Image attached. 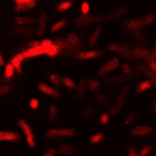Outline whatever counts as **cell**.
Returning <instances> with one entry per match:
<instances>
[{
    "label": "cell",
    "instance_id": "24",
    "mask_svg": "<svg viewBox=\"0 0 156 156\" xmlns=\"http://www.w3.org/2000/svg\"><path fill=\"white\" fill-rule=\"evenodd\" d=\"M153 83H155V82H151V80H144V82H141V83L136 86V89H135V93H136V94H142V93H145L146 90L152 89Z\"/></svg>",
    "mask_w": 156,
    "mask_h": 156
},
{
    "label": "cell",
    "instance_id": "2",
    "mask_svg": "<svg viewBox=\"0 0 156 156\" xmlns=\"http://www.w3.org/2000/svg\"><path fill=\"white\" fill-rule=\"evenodd\" d=\"M77 135V128H51V129L45 131V139H52V141H58V139H65V138H73Z\"/></svg>",
    "mask_w": 156,
    "mask_h": 156
},
{
    "label": "cell",
    "instance_id": "38",
    "mask_svg": "<svg viewBox=\"0 0 156 156\" xmlns=\"http://www.w3.org/2000/svg\"><path fill=\"white\" fill-rule=\"evenodd\" d=\"M80 10H82V13H83V16H87V14H90V3L89 2H82L80 3Z\"/></svg>",
    "mask_w": 156,
    "mask_h": 156
},
{
    "label": "cell",
    "instance_id": "9",
    "mask_svg": "<svg viewBox=\"0 0 156 156\" xmlns=\"http://www.w3.org/2000/svg\"><path fill=\"white\" fill-rule=\"evenodd\" d=\"M105 54V49H89V51H80L77 52L76 58L80 61H90V59L101 58Z\"/></svg>",
    "mask_w": 156,
    "mask_h": 156
},
{
    "label": "cell",
    "instance_id": "11",
    "mask_svg": "<svg viewBox=\"0 0 156 156\" xmlns=\"http://www.w3.org/2000/svg\"><path fill=\"white\" fill-rule=\"evenodd\" d=\"M38 90H40L42 94H45V96H48V97L54 98V100H58V98H61V91H59L56 87L49 86L48 83L40 82V83H38Z\"/></svg>",
    "mask_w": 156,
    "mask_h": 156
},
{
    "label": "cell",
    "instance_id": "10",
    "mask_svg": "<svg viewBox=\"0 0 156 156\" xmlns=\"http://www.w3.org/2000/svg\"><path fill=\"white\" fill-rule=\"evenodd\" d=\"M48 13L45 10H42L40 13V17H38V20H35V23H37V31H35V34L38 37H44L45 35V33H47V28H48Z\"/></svg>",
    "mask_w": 156,
    "mask_h": 156
},
{
    "label": "cell",
    "instance_id": "5",
    "mask_svg": "<svg viewBox=\"0 0 156 156\" xmlns=\"http://www.w3.org/2000/svg\"><path fill=\"white\" fill-rule=\"evenodd\" d=\"M128 91H129V86H128V84L121 87V90H120V93H118V97H117L115 103L108 108L110 115H117V114H120L121 108H122L124 105H125V103H127Z\"/></svg>",
    "mask_w": 156,
    "mask_h": 156
},
{
    "label": "cell",
    "instance_id": "33",
    "mask_svg": "<svg viewBox=\"0 0 156 156\" xmlns=\"http://www.w3.org/2000/svg\"><path fill=\"white\" fill-rule=\"evenodd\" d=\"M13 75H14V68H13L11 63L9 62V63L4 65V79H11Z\"/></svg>",
    "mask_w": 156,
    "mask_h": 156
},
{
    "label": "cell",
    "instance_id": "23",
    "mask_svg": "<svg viewBox=\"0 0 156 156\" xmlns=\"http://www.w3.org/2000/svg\"><path fill=\"white\" fill-rule=\"evenodd\" d=\"M86 83H87V91H91V93H97V91L101 89V83H100L96 77L86 79Z\"/></svg>",
    "mask_w": 156,
    "mask_h": 156
},
{
    "label": "cell",
    "instance_id": "8",
    "mask_svg": "<svg viewBox=\"0 0 156 156\" xmlns=\"http://www.w3.org/2000/svg\"><path fill=\"white\" fill-rule=\"evenodd\" d=\"M14 2L16 13H24V11L33 10L40 0H13Z\"/></svg>",
    "mask_w": 156,
    "mask_h": 156
},
{
    "label": "cell",
    "instance_id": "14",
    "mask_svg": "<svg viewBox=\"0 0 156 156\" xmlns=\"http://www.w3.org/2000/svg\"><path fill=\"white\" fill-rule=\"evenodd\" d=\"M58 115H59V107L56 104H49L48 105V113H47V124L54 125L58 121Z\"/></svg>",
    "mask_w": 156,
    "mask_h": 156
},
{
    "label": "cell",
    "instance_id": "42",
    "mask_svg": "<svg viewBox=\"0 0 156 156\" xmlns=\"http://www.w3.org/2000/svg\"><path fill=\"white\" fill-rule=\"evenodd\" d=\"M121 69H122L124 75H132V76H135V73L131 72V66L128 65V63H124V65H121Z\"/></svg>",
    "mask_w": 156,
    "mask_h": 156
},
{
    "label": "cell",
    "instance_id": "32",
    "mask_svg": "<svg viewBox=\"0 0 156 156\" xmlns=\"http://www.w3.org/2000/svg\"><path fill=\"white\" fill-rule=\"evenodd\" d=\"M131 54H134L135 56H138V58H142V59H145L149 56V52L146 51V49H144V48H135V49H131Z\"/></svg>",
    "mask_w": 156,
    "mask_h": 156
},
{
    "label": "cell",
    "instance_id": "16",
    "mask_svg": "<svg viewBox=\"0 0 156 156\" xmlns=\"http://www.w3.org/2000/svg\"><path fill=\"white\" fill-rule=\"evenodd\" d=\"M58 155H63V156H75L77 153V146L72 145V144H63V145L56 148Z\"/></svg>",
    "mask_w": 156,
    "mask_h": 156
},
{
    "label": "cell",
    "instance_id": "26",
    "mask_svg": "<svg viewBox=\"0 0 156 156\" xmlns=\"http://www.w3.org/2000/svg\"><path fill=\"white\" fill-rule=\"evenodd\" d=\"M13 33L16 35H33V34H35V31L31 27H14Z\"/></svg>",
    "mask_w": 156,
    "mask_h": 156
},
{
    "label": "cell",
    "instance_id": "43",
    "mask_svg": "<svg viewBox=\"0 0 156 156\" xmlns=\"http://www.w3.org/2000/svg\"><path fill=\"white\" fill-rule=\"evenodd\" d=\"M125 79L124 76H120V77H113V79H108L107 80V83L108 84H113V83H120V82H122V80Z\"/></svg>",
    "mask_w": 156,
    "mask_h": 156
},
{
    "label": "cell",
    "instance_id": "4",
    "mask_svg": "<svg viewBox=\"0 0 156 156\" xmlns=\"http://www.w3.org/2000/svg\"><path fill=\"white\" fill-rule=\"evenodd\" d=\"M18 128H20V131L23 132L21 136H24V139H26V144L28 148H35L37 142H35V134H34L33 128H31V125H30L28 122H27V120H24V118H20L18 120Z\"/></svg>",
    "mask_w": 156,
    "mask_h": 156
},
{
    "label": "cell",
    "instance_id": "36",
    "mask_svg": "<svg viewBox=\"0 0 156 156\" xmlns=\"http://www.w3.org/2000/svg\"><path fill=\"white\" fill-rule=\"evenodd\" d=\"M110 121H111V115H110L108 113H103L101 115H100L98 124H100V125H107V124H110Z\"/></svg>",
    "mask_w": 156,
    "mask_h": 156
},
{
    "label": "cell",
    "instance_id": "19",
    "mask_svg": "<svg viewBox=\"0 0 156 156\" xmlns=\"http://www.w3.org/2000/svg\"><path fill=\"white\" fill-rule=\"evenodd\" d=\"M101 34H103V27L101 26H96L94 30H93V33H91V35H90V38H89V45H90V47L97 45Z\"/></svg>",
    "mask_w": 156,
    "mask_h": 156
},
{
    "label": "cell",
    "instance_id": "29",
    "mask_svg": "<svg viewBox=\"0 0 156 156\" xmlns=\"http://www.w3.org/2000/svg\"><path fill=\"white\" fill-rule=\"evenodd\" d=\"M62 84L68 89V90H75L76 89V82L70 76H63L62 77Z\"/></svg>",
    "mask_w": 156,
    "mask_h": 156
},
{
    "label": "cell",
    "instance_id": "12",
    "mask_svg": "<svg viewBox=\"0 0 156 156\" xmlns=\"http://www.w3.org/2000/svg\"><path fill=\"white\" fill-rule=\"evenodd\" d=\"M21 134L17 131L10 129H0V142H20L21 141Z\"/></svg>",
    "mask_w": 156,
    "mask_h": 156
},
{
    "label": "cell",
    "instance_id": "45",
    "mask_svg": "<svg viewBox=\"0 0 156 156\" xmlns=\"http://www.w3.org/2000/svg\"><path fill=\"white\" fill-rule=\"evenodd\" d=\"M155 107H156V101L153 100L152 101V108H151V111H152V114H156V110H155Z\"/></svg>",
    "mask_w": 156,
    "mask_h": 156
},
{
    "label": "cell",
    "instance_id": "20",
    "mask_svg": "<svg viewBox=\"0 0 156 156\" xmlns=\"http://www.w3.org/2000/svg\"><path fill=\"white\" fill-rule=\"evenodd\" d=\"M23 61H24L23 52H18V54H16L14 56L11 58L10 63H11V66L14 68V70H17V72H23Z\"/></svg>",
    "mask_w": 156,
    "mask_h": 156
},
{
    "label": "cell",
    "instance_id": "30",
    "mask_svg": "<svg viewBox=\"0 0 156 156\" xmlns=\"http://www.w3.org/2000/svg\"><path fill=\"white\" fill-rule=\"evenodd\" d=\"M66 24H68V20H66V18H61V20H58V21H56V23L54 24V26L51 27V30H49V31H51L52 34L58 33L59 30H62L63 27L66 26Z\"/></svg>",
    "mask_w": 156,
    "mask_h": 156
},
{
    "label": "cell",
    "instance_id": "37",
    "mask_svg": "<svg viewBox=\"0 0 156 156\" xmlns=\"http://www.w3.org/2000/svg\"><path fill=\"white\" fill-rule=\"evenodd\" d=\"M58 52H59V47L58 45H56V44H54V45H52V47H49L48 48V51H47V56H56V55H58Z\"/></svg>",
    "mask_w": 156,
    "mask_h": 156
},
{
    "label": "cell",
    "instance_id": "15",
    "mask_svg": "<svg viewBox=\"0 0 156 156\" xmlns=\"http://www.w3.org/2000/svg\"><path fill=\"white\" fill-rule=\"evenodd\" d=\"M127 13H128V6H120V7H117L115 10L110 11L108 14L105 16V20H108V21H115L118 18L124 17Z\"/></svg>",
    "mask_w": 156,
    "mask_h": 156
},
{
    "label": "cell",
    "instance_id": "27",
    "mask_svg": "<svg viewBox=\"0 0 156 156\" xmlns=\"http://www.w3.org/2000/svg\"><path fill=\"white\" fill-rule=\"evenodd\" d=\"M155 152V145L153 144H146L138 151V156H151Z\"/></svg>",
    "mask_w": 156,
    "mask_h": 156
},
{
    "label": "cell",
    "instance_id": "18",
    "mask_svg": "<svg viewBox=\"0 0 156 156\" xmlns=\"http://www.w3.org/2000/svg\"><path fill=\"white\" fill-rule=\"evenodd\" d=\"M94 114H96L94 107H93V105H86V107H83V108L79 111L77 118H79L80 121H86V120H90L91 117H94Z\"/></svg>",
    "mask_w": 156,
    "mask_h": 156
},
{
    "label": "cell",
    "instance_id": "44",
    "mask_svg": "<svg viewBox=\"0 0 156 156\" xmlns=\"http://www.w3.org/2000/svg\"><path fill=\"white\" fill-rule=\"evenodd\" d=\"M0 66H4V56H3L2 49H0Z\"/></svg>",
    "mask_w": 156,
    "mask_h": 156
},
{
    "label": "cell",
    "instance_id": "41",
    "mask_svg": "<svg viewBox=\"0 0 156 156\" xmlns=\"http://www.w3.org/2000/svg\"><path fill=\"white\" fill-rule=\"evenodd\" d=\"M58 155V152H56V148H48L45 152L42 153V156H56Z\"/></svg>",
    "mask_w": 156,
    "mask_h": 156
},
{
    "label": "cell",
    "instance_id": "7",
    "mask_svg": "<svg viewBox=\"0 0 156 156\" xmlns=\"http://www.w3.org/2000/svg\"><path fill=\"white\" fill-rule=\"evenodd\" d=\"M128 138H142L153 134V127L151 125H135L127 132Z\"/></svg>",
    "mask_w": 156,
    "mask_h": 156
},
{
    "label": "cell",
    "instance_id": "40",
    "mask_svg": "<svg viewBox=\"0 0 156 156\" xmlns=\"http://www.w3.org/2000/svg\"><path fill=\"white\" fill-rule=\"evenodd\" d=\"M96 100V103H97L98 105H105V103H107V100H108V97L105 94H98L97 97L94 98Z\"/></svg>",
    "mask_w": 156,
    "mask_h": 156
},
{
    "label": "cell",
    "instance_id": "34",
    "mask_svg": "<svg viewBox=\"0 0 156 156\" xmlns=\"http://www.w3.org/2000/svg\"><path fill=\"white\" fill-rule=\"evenodd\" d=\"M125 155L127 156H138V149L134 144H128L125 148Z\"/></svg>",
    "mask_w": 156,
    "mask_h": 156
},
{
    "label": "cell",
    "instance_id": "22",
    "mask_svg": "<svg viewBox=\"0 0 156 156\" xmlns=\"http://www.w3.org/2000/svg\"><path fill=\"white\" fill-rule=\"evenodd\" d=\"M104 139H105V132L104 131H98V132L93 134L90 138H89V144L93 145V146H96V145H100Z\"/></svg>",
    "mask_w": 156,
    "mask_h": 156
},
{
    "label": "cell",
    "instance_id": "35",
    "mask_svg": "<svg viewBox=\"0 0 156 156\" xmlns=\"http://www.w3.org/2000/svg\"><path fill=\"white\" fill-rule=\"evenodd\" d=\"M13 90V84H0V97L9 94Z\"/></svg>",
    "mask_w": 156,
    "mask_h": 156
},
{
    "label": "cell",
    "instance_id": "28",
    "mask_svg": "<svg viewBox=\"0 0 156 156\" xmlns=\"http://www.w3.org/2000/svg\"><path fill=\"white\" fill-rule=\"evenodd\" d=\"M48 79H49V83L52 84V87H56V86H61L62 84V76L59 73H48Z\"/></svg>",
    "mask_w": 156,
    "mask_h": 156
},
{
    "label": "cell",
    "instance_id": "1",
    "mask_svg": "<svg viewBox=\"0 0 156 156\" xmlns=\"http://www.w3.org/2000/svg\"><path fill=\"white\" fill-rule=\"evenodd\" d=\"M156 20V14L155 13H148L145 16H141V17H135V18H131L128 20L124 27L129 31H141V30L146 28V27L152 26L153 23Z\"/></svg>",
    "mask_w": 156,
    "mask_h": 156
},
{
    "label": "cell",
    "instance_id": "3",
    "mask_svg": "<svg viewBox=\"0 0 156 156\" xmlns=\"http://www.w3.org/2000/svg\"><path fill=\"white\" fill-rule=\"evenodd\" d=\"M105 21V14L97 13V14H87V16H79L73 20V24L76 27H86V26H94L100 23Z\"/></svg>",
    "mask_w": 156,
    "mask_h": 156
},
{
    "label": "cell",
    "instance_id": "17",
    "mask_svg": "<svg viewBox=\"0 0 156 156\" xmlns=\"http://www.w3.org/2000/svg\"><path fill=\"white\" fill-rule=\"evenodd\" d=\"M75 94H76V98L79 101H83L87 96V83L86 79H82L79 83L76 84V89H75Z\"/></svg>",
    "mask_w": 156,
    "mask_h": 156
},
{
    "label": "cell",
    "instance_id": "13",
    "mask_svg": "<svg viewBox=\"0 0 156 156\" xmlns=\"http://www.w3.org/2000/svg\"><path fill=\"white\" fill-rule=\"evenodd\" d=\"M105 49L110 52H115V54H120V55H128L131 54V49L127 47V45H124V44H117V42H111V44H107V47Z\"/></svg>",
    "mask_w": 156,
    "mask_h": 156
},
{
    "label": "cell",
    "instance_id": "31",
    "mask_svg": "<svg viewBox=\"0 0 156 156\" xmlns=\"http://www.w3.org/2000/svg\"><path fill=\"white\" fill-rule=\"evenodd\" d=\"M138 118H139V111H132L124 120V125H132V124H135V121L138 120Z\"/></svg>",
    "mask_w": 156,
    "mask_h": 156
},
{
    "label": "cell",
    "instance_id": "25",
    "mask_svg": "<svg viewBox=\"0 0 156 156\" xmlns=\"http://www.w3.org/2000/svg\"><path fill=\"white\" fill-rule=\"evenodd\" d=\"M73 6H75V2H73V0H63V2L56 4V9H55V10L56 11H68V10H70Z\"/></svg>",
    "mask_w": 156,
    "mask_h": 156
},
{
    "label": "cell",
    "instance_id": "21",
    "mask_svg": "<svg viewBox=\"0 0 156 156\" xmlns=\"http://www.w3.org/2000/svg\"><path fill=\"white\" fill-rule=\"evenodd\" d=\"M16 27H30L35 24V18L34 17H16L14 18Z\"/></svg>",
    "mask_w": 156,
    "mask_h": 156
},
{
    "label": "cell",
    "instance_id": "39",
    "mask_svg": "<svg viewBox=\"0 0 156 156\" xmlns=\"http://www.w3.org/2000/svg\"><path fill=\"white\" fill-rule=\"evenodd\" d=\"M30 107H31V108L33 110H38V111H40V107H41V101L40 100H38V98H35V97H33L31 98V100H30Z\"/></svg>",
    "mask_w": 156,
    "mask_h": 156
},
{
    "label": "cell",
    "instance_id": "6",
    "mask_svg": "<svg viewBox=\"0 0 156 156\" xmlns=\"http://www.w3.org/2000/svg\"><path fill=\"white\" fill-rule=\"evenodd\" d=\"M120 58H111L108 59V61L105 62V63H103L100 68H98L97 70V77H105L108 76L111 72H114V70L117 69V68H120Z\"/></svg>",
    "mask_w": 156,
    "mask_h": 156
}]
</instances>
